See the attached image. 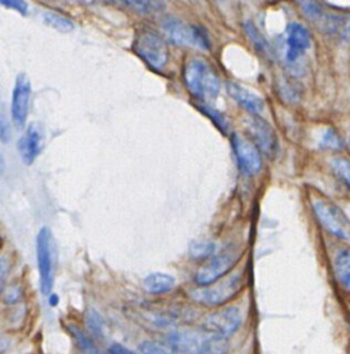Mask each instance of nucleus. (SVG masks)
<instances>
[{"mask_svg":"<svg viewBox=\"0 0 350 354\" xmlns=\"http://www.w3.org/2000/svg\"><path fill=\"white\" fill-rule=\"evenodd\" d=\"M169 347L180 354H227L225 337L203 329H174L167 335Z\"/></svg>","mask_w":350,"mask_h":354,"instance_id":"1","label":"nucleus"},{"mask_svg":"<svg viewBox=\"0 0 350 354\" xmlns=\"http://www.w3.org/2000/svg\"><path fill=\"white\" fill-rule=\"evenodd\" d=\"M184 83L198 100L213 101L220 91V79L216 71L202 58H191L184 65Z\"/></svg>","mask_w":350,"mask_h":354,"instance_id":"2","label":"nucleus"},{"mask_svg":"<svg viewBox=\"0 0 350 354\" xmlns=\"http://www.w3.org/2000/svg\"><path fill=\"white\" fill-rule=\"evenodd\" d=\"M160 28L165 36L176 46L192 47L196 50H209V39L205 30L194 24L181 21L180 18L167 15L162 18Z\"/></svg>","mask_w":350,"mask_h":354,"instance_id":"3","label":"nucleus"},{"mask_svg":"<svg viewBox=\"0 0 350 354\" xmlns=\"http://www.w3.org/2000/svg\"><path fill=\"white\" fill-rule=\"evenodd\" d=\"M133 50L155 69H162L169 59V50L165 39L149 28H144L137 32L133 41Z\"/></svg>","mask_w":350,"mask_h":354,"instance_id":"4","label":"nucleus"},{"mask_svg":"<svg viewBox=\"0 0 350 354\" xmlns=\"http://www.w3.org/2000/svg\"><path fill=\"white\" fill-rule=\"evenodd\" d=\"M242 282V272H235L219 282H213L208 286L194 289L191 292V299L205 306H219L232 299L239 292Z\"/></svg>","mask_w":350,"mask_h":354,"instance_id":"5","label":"nucleus"},{"mask_svg":"<svg viewBox=\"0 0 350 354\" xmlns=\"http://www.w3.org/2000/svg\"><path fill=\"white\" fill-rule=\"evenodd\" d=\"M311 206L317 218L329 234L350 241V220L339 206L325 198H313Z\"/></svg>","mask_w":350,"mask_h":354,"instance_id":"6","label":"nucleus"},{"mask_svg":"<svg viewBox=\"0 0 350 354\" xmlns=\"http://www.w3.org/2000/svg\"><path fill=\"white\" fill-rule=\"evenodd\" d=\"M36 253H37V268L40 275V289L43 296H48L54 282V260L55 246L51 231L43 227L36 238Z\"/></svg>","mask_w":350,"mask_h":354,"instance_id":"7","label":"nucleus"},{"mask_svg":"<svg viewBox=\"0 0 350 354\" xmlns=\"http://www.w3.org/2000/svg\"><path fill=\"white\" fill-rule=\"evenodd\" d=\"M239 256H241V250L235 246H230L219 252L217 254H213L195 272V277H194L195 282L199 286H208L216 282L234 267Z\"/></svg>","mask_w":350,"mask_h":354,"instance_id":"8","label":"nucleus"},{"mask_svg":"<svg viewBox=\"0 0 350 354\" xmlns=\"http://www.w3.org/2000/svg\"><path fill=\"white\" fill-rule=\"evenodd\" d=\"M245 126L249 133V141L268 158H275L278 153V138L275 130L264 119L250 115L245 119Z\"/></svg>","mask_w":350,"mask_h":354,"instance_id":"9","label":"nucleus"},{"mask_svg":"<svg viewBox=\"0 0 350 354\" xmlns=\"http://www.w3.org/2000/svg\"><path fill=\"white\" fill-rule=\"evenodd\" d=\"M242 324V313L238 307L228 306L209 314L203 322L202 329L223 337L232 335Z\"/></svg>","mask_w":350,"mask_h":354,"instance_id":"10","label":"nucleus"},{"mask_svg":"<svg viewBox=\"0 0 350 354\" xmlns=\"http://www.w3.org/2000/svg\"><path fill=\"white\" fill-rule=\"evenodd\" d=\"M30 94L32 87L28 76L25 73H19L17 76L11 98V116L17 129H22L25 126L29 111Z\"/></svg>","mask_w":350,"mask_h":354,"instance_id":"11","label":"nucleus"},{"mask_svg":"<svg viewBox=\"0 0 350 354\" xmlns=\"http://www.w3.org/2000/svg\"><path fill=\"white\" fill-rule=\"evenodd\" d=\"M231 144L239 169L246 174H256L261 169V155L259 149L239 134L231 136Z\"/></svg>","mask_w":350,"mask_h":354,"instance_id":"12","label":"nucleus"},{"mask_svg":"<svg viewBox=\"0 0 350 354\" xmlns=\"http://www.w3.org/2000/svg\"><path fill=\"white\" fill-rule=\"evenodd\" d=\"M46 141V134L42 123L39 122H32L24 136L18 140V151L21 155V159L26 165H32L35 159L39 156L44 147Z\"/></svg>","mask_w":350,"mask_h":354,"instance_id":"13","label":"nucleus"},{"mask_svg":"<svg viewBox=\"0 0 350 354\" xmlns=\"http://www.w3.org/2000/svg\"><path fill=\"white\" fill-rule=\"evenodd\" d=\"M285 44H286V59L289 62H296L302 54L310 47L311 36L308 30L299 22H291L286 28L285 35Z\"/></svg>","mask_w":350,"mask_h":354,"instance_id":"14","label":"nucleus"},{"mask_svg":"<svg viewBox=\"0 0 350 354\" xmlns=\"http://www.w3.org/2000/svg\"><path fill=\"white\" fill-rule=\"evenodd\" d=\"M225 88H227V93L230 94V97L237 102L239 104L245 111H248L250 115H259L263 112L264 109V101L263 98L253 93L252 90L235 83V82H227L225 83Z\"/></svg>","mask_w":350,"mask_h":354,"instance_id":"15","label":"nucleus"},{"mask_svg":"<svg viewBox=\"0 0 350 354\" xmlns=\"http://www.w3.org/2000/svg\"><path fill=\"white\" fill-rule=\"evenodd\" d=\"M174 285H176L174 277L166 272H152L147 275L142 281L144 289L152 295L167 293L174 288Z\"/></svg>","mask_w":350,"mask_h":354,"instance_id":"16","label":"nucleus"},{"mask_svg":"<svg viewBox=\"0 0 350 354\" xmlns=\"http://www.w3.org/2000/svg\"><path fill=\"white\" fill-rule=\"evenodd\" d=\"M243 30H245L248 39L250 40V43L253 44V47L256 48V51L263 58H267V59L273 58V51H271L268 41L266 40V37L261 35V32L257 29V26L252 21H246L243 24Z\"/></svg>","mask_w":350,"mask_h":354,"instance_id":"17","label":"nucleus"},{"mask_svg":"<svg viewBox=\"0 0 350 354\" xmlns=\"http://www.w3.org/2000/svg\"><path fill=\"white\" fill-rule=\"evenodd\" d=\"M335 274L340 285L350 292V250H340L335 257Z\"/></svg>","mask_w":350,"mask_h":354,"instance_id":"18","label":"nucleus"},{"mask_svg":"<svg viewBox=\"0 0 350 354\" xmlns=\"http://www.w3.org/2000/svg\"><path fill=\"white\" fill-rule=\"evenodd\" d=\"M42 19L46 25H48V26H51V28H54L59 32H66L68 33V32L73 30V28H75L73 22L69 18H66V17L58 14V12H54V11H44L42 14Z\"/></svg>","mask_w":350,"mask_h":354,"instance_id":"19","label":"nucleus"},{"mask_svg":"<svg viewBox=\"0 0 350 354\" xmlns=\"http://www.w3.org/2000/svg\"><path fill=\"white\" fill-rule=\"evenodd\" d=\"M69 330L76 342V346H77L80 354H100V351L97 350L93 340L82 329H79L76 326H69Z\"/></svg>","mask_w":350,"mask_h":354,"instance_id":"20","label":"nucleus"},{"mask_svg":"<svg viewBox=\"0 0 350 354\" xmlns=\"http://www.w3.org/2000/svg\"><path fill=\"white\" fill-rule=\"evenodd\" d=\"M216 250H217L216 243L210 241L194 242L190 246V256L192 259H210L213 254H216Z\"/></svg>","mask_w":350,"mask_h":354,"instance_id":"21","label":"nucleus"},{"mask_svg":"<svg viewBox=\"0 0 350 354\" xmlns=\"http://www.w3.org/2000/svg\"><path fill=\"white\" fill-rule=\"evenodd\" d=\"M125 7L131 8L136 12L140 14H151L160 11L165 7V3L160 1H142V0H134V1H122L120 3Z\"/></svg>","mask_w":350,"mask_h":354,"instance_id":"22","label":"nucleus"},{"mask_svg":"<svg viewBox=\"0 0 350 354\" xmlns=\"http://www.w3.org/2000/svg\"><path fill=\"white\" fill-rule=\"evenodd\" d=\"M297 6L302 8L303 14L313 19V21H324L325 18L329 19L332 15H328L326 11L322 8V6L320 3H313V1H302L297 3Z\"/></svg>","mask_w":350,"mask_h":354,"instance_id":"23","label":"nucleus"},{"mask_svg":"<svg viewBox=\"0 0 350 354\" xmlns=\"http://www.w3.org/2000/svg\"><path fill=\"white\" fill-rule=\"evenodd\" d=\"M329 165L333 173L350 188V160L346 158L336 156L329 160Z\"/></svg>","mask_w":350,"mask_h":354,"instance_id":"24","label":"nucleus"},{"mask_svg":"<svg viewBox=\"0 0 350 354\" xmlns=\"http://www.w3.org/2000/svg\"><path fill=\"white\" fill-rule=\"evenodd\" d=\"M86 324L90 329V332L98 337V339H104L105 336V325H104V321L102 318L100 317V314L94 310H90L86 315Z\"/></svg>","mask_w":350,"mask_h":354,"instance_id":"25","label":"nucleus"},{"mask_svg":"<svg viewBox=\"0 0 350 354\" xmlns=\"http://www.w3.org/2000/svg\"><path fill=\"white\" fill-rule=\"evenodd\" d=\"M320 145L322 148H326V149H340L342 148V141L338 136V133L332 129H326L322 134H321V138H320Z\"/></svg>","mask_w":350,"mask_h":354,"instance_id":"26","label":"nucleus"},{"mask_svg":"<svg viewBox=\"0 0 350 354\" xmlns=\"http://www.w3.org/2000/svg\"><path fill=\"white\" fill-rule=\"evenodd\" d=\"M140 350L142 354H177L170 347H166L154 340H144L140 343Z\"/></svg>","mask_w":350,"mask_h":354,"instance_id":"27","label":"nucleus"},{"mask_svg":"<svg viewBox=\"0 0 350 354\" xmlns=\"http://www.w3.org/2000/svg\"><path fill=\"white\" fill-rule=\"evenodd\" d=\"M198 108H199L203 113H206V115L217 124V127H219L220 130H227V129H228V124H227L224 116H223L220 112H217L216 109H213L212 106H209V105H206V104L198 105Z\"/></svg>","mask_w":350,"mask_h":354,"instance_id":"28","label":"nucleus"},{"mask_svg":"<svg viewBox=\"0 0 350 354\" xmlns=\"http://www.w3.org/2000/svg\"><path fill=\"white\" fill-rule=\"evenodd\" d=\"M0 4L7 7V8H12L17 10L19 14L25 15L28 11V4L22 0H0Z\"/></svg>","mask_w":350,"mask_h":354,"instance_id":"29","label":"nucleus"},{"mask_svg":"<svg viewBox=\"0 0 350 354\" xmlns=\"http://www.w3.org/2000/svg\"><path fill=\"white\" fill-rule=\"evenodd\" d=\"M11 138V130L7 119L4 118L3 113H0V141L7 144Z\"/></svg>","mask_w":350,"mask_h":354,"instance_id":"30","label":"nucleus"},{"mask_svg":"<svg viewBox=\"0 0 350 354\" xmlns=\"http://www.w3.org/2000/svg\"><path fill=\"white\" fill-rule=\"evenodd\" d=\"M279 90H281V95H284L286 100L293 101V100L299 98L297 90L292 84H289V83H281Z\"/></svg>","mask_w":350,"mask_h":354,"instance_id":"31","label":"nucleus"},{"mask_svg":"<svg viewBox=\"0 0 350 354\" xmlns=\"http://www.w3.org/2000/svg\"><path fill=\"white\" fill-rule=\"evenodd\" d=\"M10 266H11V263H10L8 257H0V289H1V286L6 281V278H7V274L10 271Z\"/></svg>","mask_w":350,"mask_h":354,"instance_id":"32","label":"nucleus"},{"mask_svg":"<svg viewBox=\"0 0 350 354\" xmlns=\"http://www.w3.org/2000/svg\"><path fill=\"white\" fill-rule=\"evenodd\" d=\"M107 354H136V353L120 343H113L109 346Z\"/></svg>","mask_w":350,"mask_h":354,"instance_id":"33","label":"nucleus"},{"mask_svg":"<svg viewBox=\"0 0 350 354\" xmlns=\"http://www.w3.org/2000/svg\"><path fill=\"white\" fill-rule=\"evenodd\" d=\"M340 26H342V32H343V35L350 40V15L340 21Z\"/></svg>","mask_w":350,"mask_h":354,"instance_id":"34","label":"nucleus"},{"mask_svg":"<svg viewBox=\"0 0 350 354\" xmlns=\"http://www.w3.org/2000/svg\"><path fill=\"white\" fill-rule=\"evenodd\" d=\"M349 149H350V137H349Z\"/></svg>","mask_w":350,"mask_h":354,"instance_id":"35","label":"nucleus"}]
</instances>
